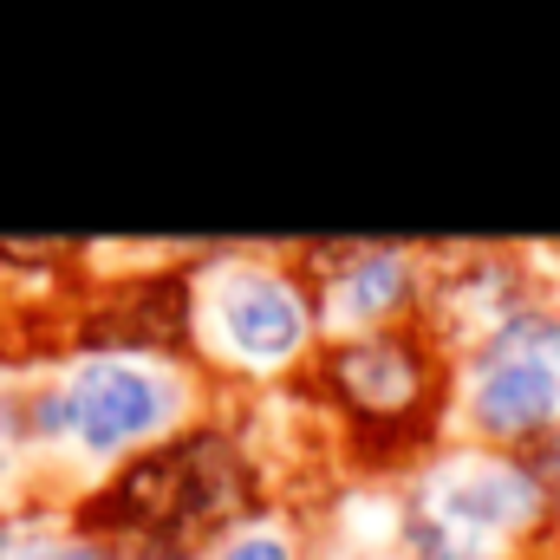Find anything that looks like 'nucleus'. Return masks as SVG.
Returning a JSON list of instances; mask_svg holds the SVG:
<instances>
[{
    "label": "nucleus",
    "instance_id": "obj_4",
    "mask_svg": "<svg viewBox=\"0 0 560 560\" xmlns=\"http://www.w3.org/2000/svg\"><path fill=\"white\" fill-rule=\"evenodd\" d=\"M66 398V456L52 476V495H72L131 456L183 436L189 423L215 418L222 392L196 359L163 352H59L46 359Z\"/></svg>",
    "mask_w": 560,
    "mask_h": 560
},
{
    "label": "nucleus",
    "instance_id": "obj_3",
    "mask_svg": "<svg viewBox=\"0 0 560 560\" xmlns=\"http://www.w3.org/2000/svg\"><path fill=\"white\" fill-rule=\"evenodd\" d=\"M300 385L332 418L346 469H359V476H411L443 443L456 365L430 339V326L411 319V326H385V332L326 339Z\"/></svg>",
    "mask_w": 560,
    "mask_h": 560
},
{
    "label": "nucleus",
    "instance_id": "obj_5",
    "mask_svg": "<svg viewBox=\"0 0 560 560\" xmlns=\"http://www.w3.org/2000/svg\"><path fill=\"white\" fill-rule=\"evenodd\" d=\"M555 528V509L522 456L482 443H436L398 482L392 555L398 560H522Z\"/></svg>",
    "mask_w": 560,
    "mask_h": 560
},
{
    "label": "nucleus",
    "instance_id": "obj_10",
    "mask_svg": "<svg viewBox=\"0 0 560 560\" xmlns=\"http://www.w3.org/2000/svg\"><path fill=\"white\" fill-rule=\"evenodd\" d=\"M33 495H46V482L26 436V359L0 352V509H20Z\"/></svg>",
    "mask_w": 560,
    "mask_h": 560
},
{
    "label": "nucleus",
    "instance_id": "obj_1",
    "mask_svg": "<svg viewBox=\"0 0 560 560\" xmlns=\"http://www.w3.org/2000/svg\"><path fill=\"white\" fill-rule=\"evenodd\" d=\"M59 502H66V528L98 535L131 560H196L222 528L268 509L275 482H268V463L248 443V430L222 405L215 418L189 423L183 436L143 450L125 469H112Z\"/></svg>",
    "mask_w": 560,
    "mask_h": 560
},
{
    "label": "nucleus",
    "instance_id": "obj_8",
    "mask_svg": "<svg viewBox=\"0 0 560 560\" xmlns=\"http://www.w3.org/2000/svg\"><path fill=\"white\" fill-rule=\"evenodd\" d=\"M293 255L306 268L326 339L385 332V326L423 319L430 248H411V242H300Z\"/></svg>",
    "mask_w": 560,
    "mask_h": 560
},
{
    "label": "nucleus",
    "instance_id": "obj_2",
    "mask_svg": "<svg viewBox=\"0 0 560 560\" xmlns=\"http://www.w3.org/2000/svg\"><path fill=\"white\" fill-rule=\"evenodd\" d=\"M319 346L326 326L293 248L215 242L189 255V359L222 398H261L306 378Z\"/></svg>",
    "mask_w": 560,
    "mask_h": 560
},
{
    "label": "nucleus",
    "instance_id": "obj_9",
    "mask_svg": "<svg viewBox=\"0 0 560 560\" xmlns=\"http://www.w3.org/2000/svg\"><path fill=\"white\" fill-rule=\"evenodd\" d=\"M319 555H326V535L313 528V515L287 509V502H268L248 522L222 528L196 560H319Z\"/></svg>",
    "mask_w": 560,
    "mask_h": 560
},
{
    "label": "nucleus",
    "instance_id": "obj_6",
    "mask_svg": "<svg viewBox=\"0 0 560 560\" xmlns=\"http://www.w3.org/2000/svg\"><path fill=\"white\" fill-rule=\"evenodd\" d=\"M450 423L463 443L522 456L560 423V319L548 306H528L509 332H495L476 359L456 365Z\"/></svg>",
    "mask_w": 560,
    "mask_h": 560
},
{
    "label": "nucleus",
    "instance_id": "obj_11",
    "mask_svg": "<svg viewBox=\"0 0 560 560\" xmlns=\"http://www.w3.org/2000/svg\"><path fill=\"white\" fill-rule=\"evenodd\" d=\"M59 535H66L59 495H33L20 509H0V560H52Z\"/></svg>",
    "mask_w": 560,
    "mask_h": 560
},
{
    "label": "nucleus",
    "instance_id": "obj_13",
    "mask_svg": "<svg viewBox=\"0 0 560 560\" xmlns=\"http://www.w3.org/2000/svg\"><path fill=\"white\" fill-rule=\"evenodd\" d=\"M319 560H398V555H392V548H346V541H326Z\"/></svg>",
    "mask_w": 560,
    "mask_h": 560
},
{
    "label": "nucleus",
    "instance_id": "obj_12",
    "mask_svg": "<svg viewBox=\"0 0 560 560\" xmlns=\"http://www.w3.org/2000/svg\"><path fill=\"white\" fill-rule=\"evenodd\" d=\"M52 560H131V555H125V548H112V541H98V535L66 528V535H59V548H52Z\"/></svg>",
    "mask_w": 560,
    "mask_h": 560
},
{
    "label": "nucleus",
    "instance_id": "obj_7",
    "mask_svg": "<svg viewBox=\"0 0 560 560\" xmlns=\"http://www.w3.org/2000/svg\"><path fill=\"white\" fill-rule=\"evenodd\" d=\"M189 255H156L150 268H85L59 352H163L189 359Z\"/></svg>",
    "mask_w": 560,
    "mask_h": 560
}]
</instances>
